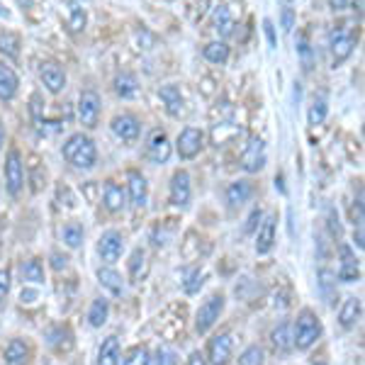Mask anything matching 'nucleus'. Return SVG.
I'll list each match as a JSON object with an SVG mask.
<instances>
[{"label": "nucleus", "instance_id": "nucleus-33", "mask_svg": "<svg viewBox=\"0 0 365 365\" xmlns=\"http://www.w3.org/2000/svg\"><path fill=\"white\" fill-rule=\"evenodd\" d=\"M107 314H110V302L105 298H98L93 300V304H90L88 309V322L93 328H100L105 322H107Z\"/></svg>", "mask_w": 365, "mask_h": 365}, {"label": "nucleus", "instance_id": "nucleus-29", "mask_svg": "<svg viewBox=\"0 0 365 365\" xmlns=\"http://www.w3.org/2000/svg\"><path fill=\"white\" fill-rule=\"evenodd\" d=\"M30 360V346L22 339H12L6 346V363L8 365H27Z\"/></svg>", "mask_w": 365, "mask_h": 365}, {"label": "nucleus", "instance_id": "nucleus-18", "mask_svg": "<svg viewBox=\"0 0 365 365\" xmlns=\"http://www.w3.org/2000/svg\"><path fill=\"white\" fill-rule=\"evenodd\" d=\"M251 195H253V182L246 180V178H239V180L229 182V188H227V202H229L231 209H236L249 202Z\"/></svg>", "mask_w": 365, "mask_h": 365}, {"label": "nucleus", "instance_id": "nucleus-52", "mask_svg": "<svg viewBox=\"0 0 365 365\" xmlns=\"http://www.w3.org/2000/svg\"><path fill=\"white\" fill-rule=\"evenodd\" d=\"M317 365H324V363H317Z\"/></svg>", "mask_w": 365, "mask_h": 365}, {"label": "nucleus", "instance_id": "nucleus-46", "mask_svg": "<svg viewBox=\"0 0 365 365\" xmlns=\"http://www.w3.org/2000/svg\"><path fill=\"white\" fill-rule=\"evenodd\" d=\"M263 32H266L268 36V44H271V49L278 47V36H275V25H273V20H263Z\"/></svg>", "mask_w": 365, "mask_h": 365}, {"label": "nucleus", "instance_id": "nucleus-15", "mask_svg": "<svg viewBox=\"0 0 365 365\" xmlns=\"http://www.w3.org/2000/svg\"><path fill=\"white\" fill-rule=\"evenodd\" d=\"M275 222H278V217L271 214V217L263 219L261 227H258V234H255V253L258 255L271 253L273 246H275Z\"/></svg>", "mask_w": 365, "mask_h": 365}, {"label": "nucleus", "instance_id": "nucleus-50", "mask_svg": "<svg viewBox=\"0 0 365 365\" xmlns=\"http://www.w3.org/2000/svg\"><path fill=\"white\" fill-rule=\"evenodd\" d=\"M34 298H36V292H25V290H22V295H20L22 304H25V302H34Z\"/></svg>", "mask_w": 365, "mask_h": 365}, {"label": "nucleus", "instance_id": "nucleus-25", "mask_svg": "<svg viewBox=\"0 0 365 365\" xmlns=\"http://www.w3.org/2000/svg\"><path fill=\"white\" fill-rule=\"evenodd\" d=\"M360 314H363V304H360L358 298H346L344 307L339 312V324L344 328H353L358 324Z\"/></svg>", "mask_w": 365, "mask_h": 365}, {"label": "nucleus", "instance_id": "nucleus-1", "mask_svg": "<svg viewBox=\"0 0 365 365\" xmlns=\"http://www.w3.org/2000/svg\"><path fill=\"white\" fill-rule=\"evenodd\" d=\"M61 154H63V158H66L73 168H79V171H90V168L98 163V146H95V141L90 139L88 134H83V132H76V134L68 136V139L63 141Z\"/></svg>", "mask_w": 365, "mask_h": 365}, {"label": "nucleus", "instance_id": "nucleus-37", "mask_svg": "<svg viewBox=\"0 0 365 365\" xmlns=\"http://www.w3.org/2000/svg\"><path fill=\"white\" fill-rule=\"evenodd\" d=\"M263 360H266V353H263L261 346H249L239 355V365H263Z\"/></svg>", "mask_w": 365, "mask_h": 365}, {"label": "nucleus", "instance_id": "nucleus-27", "mask_svg": "<svg viewBox=\"0 0 365 365\" xmlns=\"http://www.w3.org/2000/svg\"><path fill=\"white\" fill-rule=\"evenodd\" d=\"M20 52H22L20 34H15V32H10V30L0 32V54H3L6 59L17 61V59H20Z\"/></svg>", "mask_w": 365, "mask_h": 365}, {"label": "nucleus", "instance_id": "nucleus-49", "mask_svg": "<svg viewBox=\"0 0 365 365\" xmlns=\"http://www.w3.org/2000/svg\"><path fill=\"white\" fill-rule=\"evenodd\" d=\"M348 3H351V0H328V8H331L334 12H341V10H346V8H348Z\"/></svg>", "mask_w": 365, "mask_h": 365}, {"label": "nucleus", "instance_id": "nucleus-23", "mask_svg": "<svg viewBox=\"0 0 365 365\" xmlns=\"http://www.w3.org/2000/svg\"><path fill=\"white\" fill-rule=\"evenodd\" d=\"M120 355H122L120 339L117 336H107L98 351V365H120Z\"/></svg>", "mask_w": 365, "mask_h": 365}, {"label": "nucleus", "instance_id": "nucleus-26", "mask_svg": "<svg viewBox=\"0 0 365 365\" xmlns=\"http://www.w3.org/2000/svg\"><path fill=\"white\" fill-rule=\"evenodd\" d=\"M115 93L120 95L122 100H132L139 95V81H136L134 73H117L115 79Z\"/></svg>", "mask_w": 365, "mask_h": 365}, {"label": "nucleus", "instance_id": "nucleus-34", "mask_svg": "<svg viewBox=\"0 0 365 365\" xmlns=\"http://www.w3.org/2000/svg\"><path fill=\"white\" fill-rule=\"evenodd\" d=\"M83 236H85V231L79 222H68V225H63L61 239L68 249H81V246H83Z\"/></svg>", "mask_w": 365, "mask_h": 365}, {"label": "nucleus", "instance_id": "nucleus-24", "mask_svg": "<svg viewBox=\"0 0 365 365\" xmlns=\"http://www.w3.org/2000/svg\"><path fill=\"white\" fill-rule=\"evenodd\" d=\"M98 280H100V285H103L110 295H115V298L125 292V280H122V275L115 268H110V266L98 268Z\"/></svg>", "mask_w": 365, "mask_h": 365}, {"label": "nucleus", "instance_id": "nucleus-47", "mask_svg": "<svg viewBox=\"0 0 365 365\" xmlns=\"http://www.w3.org/2000/svg\"><path fill=\"white\" fill-rule=\"evenodd\" d=\"M66 263H68L66 255H61V253H52V266H54V271H61V268H66Z\"/></svg>", "mask_w": 365, "mask_h": 365}, {"label": "nucleus", "instance_id": "nucleus-19", "mask_svg": "<svg viewBox=\"0 0 365 365\" xmlns=\"http://www.w3.org/2000/svg\"><path fill=\"white\" fill-rule=\"evenodd\" d=\"M103 205L107 212H122L127 205V193L115 180H107L103 188Z\"/></svg>", "mask_w": 365, "mask_h": 365}, {"label": "nucleus", "instance_id": "nucleus-42", "mask_svg": "<svg viewBox=\"0 0 365 365\" xmlns=\"http://www.w3.org/2000/svg\"><path fill=\"white\" fill-rule=\"evenodd\" d=\"M331 285H336V275L331 271H322L319 273V287H322V292L328 298V302H331Z\"/></svg>", "mask_w": 365, "mask_h": 365}, {"label": "nucleus", "instance_id": "nucleus-10", "mask_svg": "<svg viewBox=\"0 0 365 365\" xmlns=\"http://www.w3.org/2000/svg\"><path fill=\"white\" fill-rule=\"evenodd\" d=\"M171 154H173V146L168 141V134L163 129H154L152 136H149V146H146L149 161L156 163V166H163V163H168Z\"/></svg>", "mask_w": 365, "mask_h": 365}, {"label": "nucleus", "instance_id": "nucleus-20", "mask_svg": "<svg viewBox=\"0 0 365 365\" xmlns=\"http://www.w3.org/2000/svg\"><path fill=\"white\" fill-rule=\"evenodd\" d=\"M127 188H129V200L136 209H141L149 200V182L141 173L132 171L129 173V182H127Z\"/></svg>", "mask_w": 365, "mask_h": 365}, {"label": "nucleus", "instance_id": "nucleus-13", "mask_svg": "<svg viewBox=\"0 0 365 365\" xmlns=\"http://www.w3.org/2000/svg\"><path fill=\"white\" fill-rule=\"evenodd\" d=\"M110 129H112V134H115L117 139L134 141V139H139L141 122L136 120L134 115H129V112H122V115L112 117V122H110Z\"/></svg>", "mask_w": 365, "mask_h": 365}, {"label": "nucleus", "instance_id": "nucleus-28", "mask_svg": "<svg viewBox=\"0 0 365 365\" xmlns=\"http://www.w3.org/2000/svg\"><path fill=\"white\" fill-rule=\"evenodd\" d=\"M149 275V261H146V251L134 249L129 255V278L132 282H141Z\"/></svg>", "mask_w": 365, "mask_h": 365}, {"label": "nucleus", "instance_id": "nucleus-39", "mask_svg": "<svg viewBox=\"0 0 365 365\" xmlns=\"http://www.w3.org/2000/svg\"><path fill=\"white\" fill-rule=\"evenodd\" d=\"M149 358H152V353H149L146 346H134V348L127 353L125 365H149Z\"/></svg>", "mask_w": 365, "mask_h": 365}, {"label": "nucleus", "instance_id": "nucleus-7", "mask_svg": "<svg viewBox=\"0 0 365 365\" xmlns=\"http://www.w3.org/2000/svg\"><path fill=\"white\" fill-rule=\"evenodd\" d=\"M79 122L85 129H95L100 122V95L95 90H83L79 98Z\"/></svg>", "mask_w": 365, "mask_h": 365}, {"label": "nucleus", "instance_id": "nucleus-9", "mask_svg": "<svg viewBox=\"0 0 365 365\" xmlns=\"http://www.w3.org/2000/svg\"><path fill=\"white\" fill-rule=\"evenodd\" d=\"M231 351H234V339H231L229 331H222L214 339H209L207 344V358L209 365H227L231 358Z\"/></svg>", "mask_w": 365, "mask_h": 365}, {"label": "nucleus", "instance_id": "nucleus-5", "mask_svg": "<svg viewBox=\"0 0 365 365\" xmlns=\"http://www.w3.org/2000/svg\"><path fill=\"white\" fill-rule=\"evenodd\" d=\"M202 146H205V132L198 129V127H185L176 139L178 156L185 158V161L198 156L202 152Z\"/></svg>", "mask_w": 365, "mask_h": 365}, {"label": "nucleus", "instance_id": "nucleus-41", "mask_svg": "<svg viewBox=\"0 0 365 365\" xmlns=\"http://www.w3.org/2000/svg\"><path fill=\"white\" fill-rule=\"evenodd\" d=\"M8 295H10V271L0 268V309L6 307Z\"/></svg>", "mask_w": 365, "mask_h": 365}, {"label": "nucleus", "instance_id": "nucleus-36", "mask_svg": "<svg viewBox=\"0 0 365 365\" xmlns=\"http://www.w3.org/2000/svg\"><path fill=\"white\" fill-rule=\"evenodd\" d=\"M326 115H328L326 100H324V98H317V100L312 103V107H309V112H307V122H309L312 127H319V125H324Z\"/></svg>", "mask_w": 365, "mask_h": 365}, {"label": "nucleus", "instance_id": "nucleus-11", "mask_svg": "<svg viewBox=\"0 0 365 365\" xmlns=\"http://www.w3.org/2000/svg\"><path fill=\"white\" fill-rule=\"evenodd\" d=\"M328 47H331V59H334V68H336L353 54L355 36L351 34V32L336 30V32H331V36H328Z\"/></svg>", "mask_w": 365, "mask_h": 365}, {"label": "nucleus", "instance_id": "nucleus-14", "mask_svg": "<svg viewBox=\"0 0 365 365\" xmlns=\"http://www.w3.org/2000/svg\"><path fill=\"white\" fill-rule=\"evenodd\" d=\"M190 195H193V188H190V176L188 171H176L171 178V193H168V200L176 207H185L190 202Z\"/></svg>", "mask_w": 365, "mask_h": 365}, {"label": "nucleus", "instance_id": "nucleus-31", "mask_svg": "<svg viewBox=\"0 0 365 365\" xmlns=\"http://www.w3.org/2000/svg\"><path fill=\"white\" fill-rule=\"evenodd\" d=\"M202 56L207 59L209 63H217V66H225L229 61V44L227 42H209L207 47L202 49Z\"/></svg>", "mask_w": 365, "mask_h": 365}, {"label": "nucleus", "instance_id": "nucleus-51", "mask_svg": "<svg viewBox=\"0 0 365 365\" xmlns=\"http://www.w3.org/2000/svg\"><path fill=\"white\" fill-rule=\"evenodd\" d=\"M3 144H6V129L0 125V152H3Z\"/></svg>", "mask_w": 365, "mask_h": 365}, {"label": "nucleus", "instance_id": "nucleus-43", "mask_svg": "<svg viewBox=\"0 0 365 365\" xmlns=\"http://www.w3.org/2000/svg\"><path fill=\"white\" fill-rule=\"evenodd\" d=\"M280 27H282V32H285V34H290L292 27H295V10H292L290 6H282V10H280Z\"/></svg>", "mask_w": 365, "mask_h": 365}, {"label": "nucleus", "instance_id": "nucleus-3", "mask_svg": "<svg viewBox=\"0 0 365 365\" xmlns=\"http://www.w3.org/2000/svg\"><path fill=\"white\" fill-rule=\"evenodd\" d=\"M225 302H227L225 295H222V292H214V295H209V298L200 304L198 314H195V331H198V334H207L209 328L217 324L219 314L225 312Z\"/></svg>", "mask_w": 365, "mask_h": 365}, {"label": "nucleus", "instance_id": "nucleus-16", "mask_svg": "<svg viewBox=\"0 0 365 365\" xmlns=\"http://www.w3.org/2000/svg\"><path fill=\"white\" fill-rule=\"evenodd\" d=\"M20 90V76L15 73V68L0 61V100L10 103Z\"/></svg>", "mask_w": 365, "mask_h": 365}, {"label": "nucleus", "instance_id": "nucleus-40", "mask_svg": "<svg viewBox=\"0 0 365 365\" xmlns=\"http://www.w3.org/2000/svg\"><path fill=\"white\" fill-rule=\"evenodd\" d=\"M176 360H178L176 351L163 346V348L156 351V355H154V358H149V365H176Z\"/></svg>", "mask_w": 365, "mask_h": 365}, {"label": "nucleus", "instance_id": "nucleus-4", "mask_svg": "<svg viewBox=\"0 0 365 365\" xmlns=\"http://www.w3.org/2000/svg\"><path fill=\"white\" fill-rule=\"evenodd\" d=\"M6 188L12 198H17L25 188V163H22V154L17 149H10L6 158Z\"/></svg>", "mask_w": 365, "mask_h": 365}, {"label": "nucleus", "instance_id": "nucleus-17", "mask_svg": "<svg viewBox=\"0 0 365 365\" xmlns=\"http://www.w3.org/2000/svg\"><path fill=\"white\" fill-rule=\"evenodd\" d=\"M158 98H161L163 107L171 117H180L185 112V100H182V93L178 85H163L158 90Z\"/></svg>", "mask_w": 365, "mask_h": 365}, {"label": "nucleus", "instance_id": "nucleus-8", "mask_svg": "<svg viewBox=\"0 0 365 365\" xmlns=\"http://www.w3.org/2000/svg\"><path fill=\"white\" fill-rule=\"evenodd\" d=\"M263 166H266V144H263V139L253 136L241 152V168L246 173H258L263 171Z\"/></svg>", "mask_w": 365, "mask_h": 365}, {"label": "nucleus", "instance_id": "nucleus-12", "mask_svg": "<svg viewBox=\"0 0 365 365\" xmlns=\"http://www.w3.org/2000/svg\"><path fill=\"white\" fill-rule=\"evenodd\" d=\"M39 81H42L49 93L59 95L66 88V71L56 61H42V66H39Z\"/></svg>", "mask_w": 365, "mask_h": 365}, {"label": "nucleus", "instance_id": "nucleus-38", "mask_svg": "<svg viewBox=\"0 0 365 365\" xmlns=\"http://www.w3.org/2000/svg\"><path fill=\"white\" fill-rule=\"evenodd\" d=\"M202 285H205V271L195 268V271L188 275V280L182 282V290H185V295H198Z\"/></svg>", "mask_w": 365, "mask_h": 365}, {"label": "nucleus", "instance_id": "nucleus-6", "mask_svg": "<svg viewBox=\"0 0 365 365\" xmlns=\"http://www.w3.org/2000/svg\"><path fill=\"white\" fill-rule=\"evenodd\" d=\"M122 253H125V236H122L120 231L110 229L98 239V255L103 263L112 266V263L120 261Z\"/></svg>", "mask_w": 365, "mask_h": 365}, {"label": "nucleus", "instance_id": "nucleus-2", "mask_svg": "<svg viewBox=\"0 0 365 365\" xmlns=\"http://www.w3.org/2000/svg\"><path fill=\"white\" fill-rule=\"evenodd\" d=\"M324 334V326L319 322V317L312 312V309H302L295 322V328H292V341L300 351H309Z\"/></svg>", "mask_w": 365, "mask_h": 365}, {"label": "nucleus", "instance_id": "nucleus-44", "mask_svg": "<svg viewBox=\"0 0 365 365\" xmlns=\"http://www.w3.org/2000/svg\"><path fill=\"white\" fill-rule=\"evenodd\" d=\"M261 219H263V209H261V207H255L253 212L249 214V219H246L244 234H253V231L258 229V225H261Z\"/></svg>", "mask_w": 365, "mask_h": 365}, {"label": "nucleus", "instance_id": "nucleus-22", "mask_svg": "<svg viewBox=\"0 0 365 365\" xmlns=\"http://www.w3.org/2000/svg\"><path fill=\"white\" fill-rule=\"evenodd\" d=\"M212 27L219 32L222 36H229L236 27V17L231 15V8L229 6H217L212 12Z\"/></svg>", "mask_w": 365, "mask_h": 365}, {"label": "nucleus", "instance_id": "nucleus-30", "mask_svg": "<svg viewBox=\"0 0 365 365\" xmlns=\"http://www.w3.org/2000/svg\"><path fill=\"white\" fill-rule=\"evenodd\" d=\"M271 341H273V346H275V351H280V353H287V351L295 348V341H292V326H290V324H287V322L278 324V326L273 328Z\"/></svg>", "mask_w": 365, "mask_h": 365}, {"label": "nucleus", "instance_id": "nucleus-45", "mask_svg": "<svg viewBox=\"0 0 365 365\" xmlns=\"http://www.w3.org/2000/svg\"><path fill=\"white\" fill-rule=\"evenodd\" d=\"M298 52H300V56H302V63H304V71H309L312 68V49H309V44H307V39H300V47H298Z\"/></svg>", "mask_w": 365, "mask_h": 365}, {"label": "nucleus", "instance_id": "nucleus-21", "mask_svg": "<svg viewBox=\"0 0 365 365\" xmlns=\"http://www.w3.org/2000/svg\"><path fill=\"white\" fill-rule=\"evenodd\" d=\"M336 278L344 282H353L360 278V268H358V261H355L353 251L348 249V246H341V268L339 273H336Z\"/></svg>", "mask_w": 365, "mask_h": 365}, {"label": "nucleus", "instance_id": "nucleus-48", "mask_svg": "<svg viewBox=\"0 0 365 365\" xmlns=\"http://www.w3.org/2000/svg\"><path fill=\"white\" fill-rule=\"evenodd\" d=\"M188 365H207V360H205V355L200 351H193L188 358Z\"/></svg>", "mask_w": 365, "mask_h": 365}, {"label": "nucleus", "instance_id": "nucleus-35", "mask_svg": "<svg viewBox=\"0 0 365 365\" xmlns=\"http://www.w3.org/2000/svg\"><path fill=\"white\" fill-rule=\"evenodd\" d=\"M85 22H88L85 10L79 3H71V10H68V30H71L73 34H79V32L85 30Z\"/></svg>", "mask_w": 365, "mask_h": 365}, {"label": "nucleus", "instance_id": "nucleus-32", "mask_svg": "<svg viewBox=\"0 0 365 365\" xmlns=\"http://www.w3.org/2000/svg\"><path fill=\"white\" fill-rule=\"evenodd\" d=\"M22 280L32 282V285H42L44 282V266L39 258H30V261L22 263Z\"/></svg>", "mask_w": 365, "mask_h": 365}]
</instances>
